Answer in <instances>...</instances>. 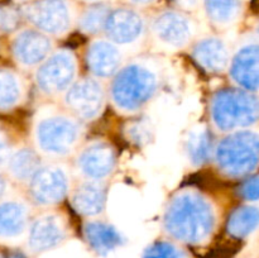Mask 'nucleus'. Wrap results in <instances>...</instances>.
Listing matches in <instances>:
<instances>
[{
  "label": "nucleus",
  "mask_w": 259,
  "mask_h": 258,
  "mask_svg": "<svg viewBox=\"0 0 259 258\" xmlns=\"http://www.w3.org/2000/svg\"><path fill=\"white\" fill-rule=\"evenodd\" d=\"M10 258H25V257H23L22 254H14V255H12Z\"/></svg>",
  "instance_id": "nucleus-32"
},
{
  "label": "nucleus",
  "mask_w": 259,
  "mask_h": 258,
  "mask_svg": "<svg viewBox=\"0 0 259 258\" xmlns=\"http://www.w3.org/2000/svg\"><path fill=\"white\" fill-rule=\"evenodd\" d=\"M51 51V40L45 33L37 29H27L17 35L14 53L17 60L25 66L42 63Z\"/></svg>",
  "instance_id": "nucleus-13"
},
{
  "label": "nucleus",
  "mask_w": 259,
  "mask_h": 258,
  "mask_svg": "<svg viewBox=\"0 0 259 258\" xmlns=\"http://www.w3.org/2000/svg\"><path fill=\"white\" fill-rule=\"evenodd\" d=\"M83 2H88L89 4H93V3H104V0H83Z\"/></svg>",
  "instance_id": "nucleus-31"
},
{
  "label": "nucleus",
  "mask_w": 259,
  "mask_h": 258,
  "mask_svg": "<svg viewBox=\"0 0 259 258\" xmlns=\"http://www.w3.org/2000/svg\"><path fill=\"white\" fill-rule=\"evenodd\" d=\"M85 237L91 248L100 254H108L124 243L121 233L104 222L88 223L85 225Z\"/></svg>",
  "instance_id": "nucleus-17"
},
{
  "label": "nucleus",
  "mask_w": 259,
  "mask_h": 258,
  "mask_svg": "<svg viewBox=\"0 0 259 258\" xmlns=\"http://www.w3.org/2000/svg\"><path fill=\"white\" fill-rule=\"evenodd\" d=\"M115 164V154L109 144L98 142L86 147L78 157L81 174L91 180H101L109 176Z\"/></svg>",
  "instance_id": "nucleus-12"
},
{
  "label": "nucleus",
  "mask_w": 259,
  "mask_h": 258,
  "mask_svg": "<svg viewBox=\"0 0 259 258\" xmlns=\"http://www.w3.org/2000/svg\"><path fill=\"white\" fill-rule=\"evenodd\" d=\"M76 75V61L68 51H58L46 58L37 71V83L42 91L56 94L70 88Z\"/></svg>",
  "instance_id": "nucleus-7"
},
{
  "label": "nucleus",
  "mask_w": 259,
  "mask_h": 258,
  "mask_svg": "<svg viewBox=\"0 0 259 258\" xmlns=\"http://www.w3.org/2000/svg\"><path fill=\"white\" fill-rule=\"evenodd\" d=\"M10 168H12V172L17 179H30L34 175V172L39 168L37 156H35L34 152L29 151V149H20L13 156Z\"/></svg>",
  "instance_id": "nucleus-25"
},
{
  "label": "nucleus",
  "mask_w": 259,
  "mask_h": 258,
  "mask_svg": "<svg viewBox=\"0 0 259 258\" xmlns=\"http://www.w3.org/2000/svg\"><path fill=\"white\" fill-rule=\"evenodd\" d=\"M206 15L217 24H229L239 15L240 0H202Z\"/></svg>",
  "instance_id": "nucleus-23"
},
{
  "label": "nucleus",
  "mask_w": 259,
  "mask_h": 258,
  "mask_svg": "<svg viewBox=\"0 0 259 258\" xmlns=\"http://www.w3.org/2000/svg\"><path fill=\"white\" fill-rule=\"evenodd\" d=\"M68 191V177L65 169L57 166L39 167L30 177V194L40 205L61 201Z\"/></svg>",
  "instance_id": "nucleus-8"
},
{
  "label": "nucleus",
  "mask_w": 259,
  "mask_h": 258,
  "mask_svg": "<svg viewBox=\"0 0 259 258\" xmlns=\"http://www.w3.org/2000/svg\"><path fill=\"white\" fill-rule=\"evenodd\" d=\"M186 151L192 163H205L211 157L212 152V139L209 132L204 128L192 131L187 137Z\"/></svg>",
  "instance_id": "nucleus-22"
},
{
  "label": "nucleus",
  "mask_w": 259,
  "mask_h": 258,
  "mask_svg": "<svg viewBox=\"0 0 259 258\" xmlns=\"http://www.w3.org/2000/svg\"><path fill=\"white\" fill-rule=\"evenodd\" d=\"M219 168L229 176H244L259 162V134L243 131L223 139L215 151Z\"/></svg>",
  "instance_id": "nucleus-4"
},
{
  "label": "nucleus",
  "mask_w": 259,
  "mask_h": 258,
  "mask_svg": "<svg viewBox=\"0 0 259 258\" xmlns=\"http://www.w3.org/2000/svg\"><path fill=\"white\" fill-rule=\"evenodd\" d=\"M80 138V126L66 116H47L35 126V141L40 151L50 156H65Z\"/></svg>",
  "instance_id": "nucleus-5"
},
{
  "label": "nucleus",
  "mask_w": 259,
  "mask_h": 258,
  "mask_svg": "<svg viewBox=\"0 0 259 258\" xmlns=\"http://www.w3.org/2000/svg\"><path fill=\"white\" fill-rule=\"evenodd\" d=\"M110 10V7L105 3H93L81 13L78 18V27L88 34L98 33L99 30L104 29Z\"/></svg>",
  "instance_id": "nucleus-24"
},
{
  "label": "nucleus",
  "mask_w": 259,
  "mask_h": 258,
  "mask_svg": "<svg viewBox=\"0 0 259 258\" xmlns=\"http://www.w3.org/2000/svg\"><path fill=\"white\" fill-rule=\"evenodd\" d=\"M259 227V209L254 206H242L235 209L228 220L227 229L237 239L248 237Z\"/></svg>",
  "instance_id": "nucleus-21"
},
{
  "label": "nucleus",
  "mask_w": 259,
  "mask_h": 258,
  "mask_svg": "<svg viewBox=\"0 0 259 258\" xmlns=\"http://www.w3.org/2000/svg\"><path fill=\"white\" fill-rule=\"evenodd\" d=\"M156 2L157 0H128V3H131L134 7H147V5H151Z\"/></svg>",
  "instance_id": "nucleus-30"
},
{
  "label": "nucleus",
  "mask_w": 259,
  "mask_h": 258,
  "mask_svg": "<svg viewBox=\"0 0 259 258\" xmlns=\"http://www.w3.org/2000/svg\"><path fill=\"white\" fill-rule=\"evenodd\" d=\"M20 85L9 72H0V106H12L19 100Z\"/></svg>",
  "instance_id": "nucleus-26"
},
{
  "label": "nucleus",
  "mask_w": 259,
  "mask_h": 258,
  "mask_svg": "<svg viewBox=\"0 0 259 258\" xmlns=\"http://www.w3.org/2000/svg\"><path fill=\"white\" fill-rule=\"evenodd\" d=\"M152 28L162 45L174 48L186 45L194 33V25L190 18L175 10H167L157 15Z\"/></svg>",
  "instance_id": "nucleus-11"
},
{
  "label": "nucleus",
  "mask_w": 259,
  "mask_h": 258,
  "mask_svg": "<svg viewBox=\"0 0 259 258\" xmlns=\"http://www.w3.org/2000/svg\"><path fill=\"white\" fill-rule=\"evenodd\" d=\"M239 191L243 199L248 201H257L259 200V177H250L247 181L243 182Z\"/></svg>",
  "instance_id": "nucleus-28"
},
{
  "label": "nucleus",
  "mask_w": 259,
  "mask_h": 258,
  "mask_svg": "<svg viewBox=\"0 0 259 258\" xmlns=\"http://www.w3.org/2000/svg\"><path fill=\"white\" fill-rule=\"evenodd\" d=\"M197 62L212 72L223 71L229 63V51L222 39L215 37L200 40L194 51Z\"/></svg>",
  "instance_id": "nucleus-18"
},
{
  "label": "nucleus",
  "mask_w": 259,
  "mask_h": 258,
  "mask_svg": "<svg viewBox=\"0 0 259 258\" xmlns=\"http://www.w3.org/2000/svg\"><path fill=\"white\" fill-rule=\"evenodd\" d=\"M143 258H186L184 253L167 242H159L148 248Z\"/></svg>",
  "instance_id": "nucleus-27"
},
{
  "label": "nucleus",
  "mask_w": 259,
  "mask_h": 258,
  "mask_svg": "<svg viewBox=\"0 0 259 258\" xmlns=\"http://www.w3.org/2000/svg\"><path fill=\"white\" fill-rule=\"evenodd\" d=\"M164 225L177 239L187 243L204 242L214 229V210L197 192H181L167 207Z\"/></svg>",
  "instance_id": "nucleus-1"
},
{
  "label": "nucleus",
  "mask_w": 259,
  "mask_h": 258,
  "mask_svg": "<svg viewBox=\"0 0 259 258\" xmlns=\"http://www.w3.org/2000/svg\"><path fill=\"white\" fill-rule=\"evenodd\" d=\"M28 210L20 202H8L0 207V235L17 238L24 232Z\"/></svg>",
  "instance_id": "nucleus-20"
},
{
  "label": "nucleus",
  "mask_w": 259,
  "mask_h": 258,
  "mask_svg": "<svg viewBox=\"0 0 259 258\" xmlns=\"http://www.w3.org/2000/svg\"><path fill=\"white\" fill-rule=\"evenodd\" d=\"M72 204L78 212L88 217L100 214L105 205V190L103 185L94 180L80 185L73 194Z\"/></svg>",
  "instance_id": "nucleus-19"
},
{
  "label": "nucleus",
  "mask_w": 259,
  "mask_h": 258,
  "mask_svg": "<svg viewBox=\"0 0 259 258\" xmlns=\"http://www.w3.org/2000/svg\"><path fill=\"white\" fill-rule=\"evenodd\" d=\"M121 55L110 40H95L89 47L88 65L98 77H109L118 71Z\"/></svg>",
  "instance_id": "nucleus-16"
},
{
  "label": "nucleus",
  "mask_w": 259,
  "mask_h": 258,
  "mask_svg": "<svg viewBox=\"0 0 259 258\" xmlns=\"http://www.w3.org/2000/svg\"><path fill=\"white\" fill-rule=\"evenodd\" d=\"M258 34H259V28H258Z\"/></svg>",
  "instance_id": "nucleus-34"
},
{
  "label": "nucleus",
  "mask_w": 259,
  "mask_h": 258,
  "mask_svg": "<svg viewBox=\"0 0 259 258\" xmlns=\"http://www.w3.org/2000/svg\"><path fill=\"white\" fill-rule=\"evenodd\" d=\"M25 2H33V0H25Z\"/></svg>",
  "instance_id": "nucleus-33"
},
{
  "label": "nucleus",
  "mask_w": 259,
  "mask_h": 258,
  "mask_svg": "<svg viewBox=\"0 0 259 258\" xmlns=\"http://www.w3.org/2000/svg\"><path fill=\"white\" fill-rule=\"evenodd\" d=\"M230 73L245 90H259V46L243 47L233 58Z\"/></svg>",
  "instance_id": "nucleus-14"
},
{
  "label": "nucleus",
  "mask_w": 259,
  "mask_h": 258,
  "mask_svg": "<svg viewBox=\"0 0 259 258\" xmlns=\"http://www.w3.org/2000/svg\"><path fill=\"white\" fill-rule=\"evenodd\" d=\"M179 7L185 8V9H194L197 7L200 0H176Z\"/></svg>",
  "instance_id": "nucleus-29"
},
{
  "label": "nucleus",
  "mask_w": 259,
  "mask_h": 258,
  "mask_svg": "<svg viewBox=\"0 0 259 258\" xmlns=\"http://www.w3.org/2000/svg\"><path fill=\"white\" fill-rule=\"evenodd\" d=\"M144 25L143 17L136 9L116 8L109 13L104 30L110 42L116 45H131L142 37Z\"/></svg>",
  "instance_id": "nucleus-9"
},
{
  "label": "nucleus",
  "mask_w": 259,
  "mask_h": 258,
  "mask_svg": "<svg viewBox=\"0 0 259 258\" xmlns=\"http://www.w3.org/2000/svg\"><path fill=\"white\" fill-rule=\"evenodd\" d=\"M211 116L222 131L252 125L259 120V99L240 89H225L212 98Z\"/></svg>",
  "instance_id": "nucleus-3"
},
{
  "label": "nucleus",
  "mask_w": 259,
  "mask_h": 258,
  "mask_svg": "<svg viewBox=\"0 0 259 258\" xmlns=\"http://www.w3.org/2000/svg\"><path fill=\"white\" fill-rule=\"evenodd\" d=\"M158 86L154 70L146 65L133 63L120 70L111 86V98L120 110L136 111L146 105Z\"/></svg>",
  "instance_id": "nucleus-2"
},
{
  "label": "nucleus",
  "mask_w": 259,
  "mask_h": 258,
  "mask_svg": "<svg viewBox=\"0 0 259 258\" xmlns=\"http://www.w3.org/2000/svg\"><path fill=\"white\" fill-rule=\"evenodd\" d=\"M65 101L76 115L94 119L103 109L104 90L98 81L83 78L68 88Z\"/></svg>",
  "instance_id": "nucleus-10"
},
{
  "label": "nucleus",
  "mask_w": 259,
  "mask_h": 258,
  "mask_svg": "<svg viewBox=\"0 0 259 258\" xmlns=\"http://www.w3.org/2000/svg\"><path fill=\"white\" fill-rule=\"evenodd\" d=\"M65 238V229L55 215H45L33 223L29 230V245L35 252L51 249Z\"/></svg>",
  "instance_id": "nucleus-15"
},
{
  "label": "nucleus",
  "mask_w": 259,
  "mask_h": 258,
  "mask_svg": "<svg viewBox=\"0 0 259 258\" xmlns=\"http://www.w3.org/2000/svg\"><path fill=\"white\" fill-rule=\"evenodd\" d=\"M24 14L35 29L53 35L67 32L73 19L68 0H33L25 7Z\"/></svg>",
  "instance_id": "nucleus-6"
}]
</instances>
